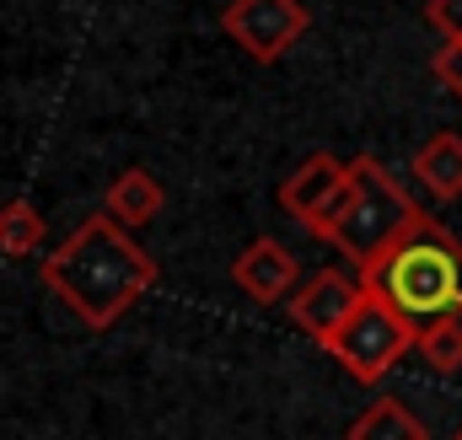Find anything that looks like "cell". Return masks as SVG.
<instances>
[{"mask_svg": "<svg viewBox=\"0 0 462 440\" xmlns=\"http://www.w3.org/2000/svg\"><path fill=\"white\" fill-rule=\"evenodd\" d=\"M360 301H365V280H360V274H349V269H318V274L291 296V317H296L301 333H312L318 344H328V338L360 312Z\"/></svg>", "mask_w": 462, "mask_h": 440, "instance_id": "cell-7", "label": "cell"}, {"mask_svg": "<svg viewBox=\"0 0 462 440\" xmlns=\"http://www.w3.org/2000/svg\"><path fill=\"white\" fill-rule=\"evenodd\" d=\"M414 220H420V205L403 194V183L382 161L360 156V161H349V205L339 215V225L328 231V247H339L349 263L365 274Z\"/></svg>", "mask_w": 462, "mask_h": 440, "instance_id": "cell-3", "label": "cell"}, {"mask_svg": "<svg viewBox=\"0 0 462 440\" xmlns=\"http://www.w3.org/2000/svg\"><path fill=\"white\" fill-rule=\"evenodd\" d=\"M452 440H462V425H457V435H452Z\"/></svg>", "mask_w": 462, "mask_h": 440, "instance_id": "cell-16", "label": "cell"}, {"mask_svg": "<svg viewBox=\"0 0 462 440\" xmlns=\"http://www.w3.org/2000/svg\"><path fill=\"white\" fill-rule=\"evenodd\" d=\"M280 205H285L291 220H301L312 236L328 242V231L339 225V215H345V205H349V161L328 156V151L307 156V161L280 183Z\"/></svg>", "mask_w": 462, "mask_h": 440, "instance_id": "cell-5", "label": "cell"}, {"mask_svg": "<svg viewBox=\"0 0 462 440\" xmlns=\"http://www.w3.org/2000/svg\"><path fill=\"white\" fill-rule=\"evenodd\" d=\"M414 178L436 194V199H462V134L441 129L414 151Z\"/></svg>", "mask_w": 462, "mask_h": 440, "instance_id": "cell-10", "label": "cell"}, {"mask_svg": "<svg viewBox=\"0 0 462 440\" xmlns=\"http://www.w3.org/2000/svg\"><path fill=\"white\" fill-rule=\"evenodd\" d=\"M414 349L425 354V365H430V371L457 376V371H462V317H452V323H436L430 333H420V338H414Z\"/></svg>", "mask_w": 462, "mask_h": 440, "instance_id": "cell-13", "label": "cell"}, {"mask_svg": "<svg viewBox=\"0 0 462 440\" xmlns=\"http://www.w3.org/2000/svg\"><path fill=\"white\" fill-rule=\"evenodd\" d=\"M360 280L393 317H403L414 328V338H420L436 323L462 317V236L420 210V220Z\"/></svg>", "mask_w": 462, "mask_h": 440, "instance_id": "cell-2", "label": "cell"}, {"mask_svg": "<svg viewBox=\"0 0 462 440\" xmlns=\"http://www.w3.org/2000/svg\"><path fill=\"white\" fill-rule=\"evenodd\" d=\"M231 280L258 301V307H274V301H291L301 290V269L296 258L274 242V236H258L242 247V258L231 263Z\"/></svg>", "mask_w": 462, "mask_h": 440, "instance_id": "cell-8", "label": "cell"}, {"mask_svg": "<svg viewBox=\"0 0 462 440\" xmlns=\"http://www.w3.org/2000/svg\"><path fill=\"white\" fill-rule=\"evenodd\" d=\"M43 285L92 333H103L156 285V258L118 220L92 215L43 258Z\"/></svg>", "mask_w": 462, "mask_h": 440, "instance_id": "cell-1", "label": "cell"}, {"mask_svg": "<svg viewBox=\"0 0 462 440\" xmlns=\"http://www.w3.org/2000/svg\"><path fill=\"white\" fill-rule=\"evenodd\" d=\"M38 247H43V215H38L27 199L0 205V252H5V258H27V252H38Z\"/></svg>", "mask_w": 462, "mask_h": 440, "instance_id": "cell-12", "label": "cell"}, {"mask_svg": "<svg viewBox=\"0 0 462 440\" xmlns=\"http://www.w3.org/2000/svg\"><path fill=\"white\" fill-rule=\"evenodd\" d=\"M436 76H441V87H452L462 97V43H441L436 49Z\"/></svg>", "mask_w": 462, "mask_h": 440, "instance_id": "cell-15", "label": "cell"}, {"mask_svg": "<svg viewBox=\"0 0 462 440\" xmlns=\"http://www.w3.org/2000/svg\"><path fill=\"white\" fill-rule=\"evenodd\" d=\"M425 16L441 32V43H462V0H430Z\"/></svg>", "mask_w": 462, "mask_h": 440, "instance_id": "cell-14", "label": "cell"}, {"mask_svg": "<svg viewBox=\"0 0 462 440\" xmlns=\"http://www.w3.org/2000/svg\"><path fill=\"white\" fill-rule=\"evenodd\" d=\"M345 440H430V430L403 398H376L371 408H360Z\"/></svg>", "mask_w": 462, "mask_h": 440, "instance_id": "cell-11", "label": "cell"}, {"mask_svg": "<svg viewBox=\"0 0 462 440\" xmlns=\"http://www.w3.org/2000/svg\"><path fill=\"white\" fill-rule=\"evenodd\" d=\"M323 349L345 365L355 381H382V376H387L409 349H414V328H409L403 317H393V312L365 290L360 312H355V317H349L345 328L323 344Z\"/></svg>", "mask_w": 462, "mask_h": 440, "instance_id": "cell-4", "label": "cell"}, {"mask_svg": "<svg viewBox=\"0 0 462 440\" xmlns=\"http://www.w3.org/2000/svg\"><path fill=\"white\" fill-rule=\"evenodd\" d=\"M162 205H167V194H162V183L145 167H124L114 183H108V194H103V215L118 220L124 231L151 225V220L162 215Z\"/></svg>", "mask_w": 462, "mask_h": 440, "instance_id": "cell-9", "label": "cell"}, {"mask_svg": "<svg viewBox=\"0 0 462 440\" xmlns=\"http://www.w3.org/2000/svg\"><path fill=\"white\" fill-rule=\"evenodd\" d=\"M221 27L231 32V43H242L253 60L274 65V60H285L301 43L307 5L301 0H231L221 11Z\"/></svg>", "mask_w": 462, "mask_h": 440, "instance_id": "cell-6", "label": "cell"}]
</instances>
